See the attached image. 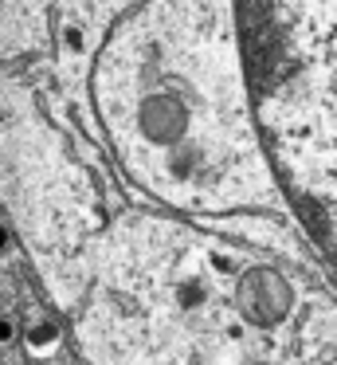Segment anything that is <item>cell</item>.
<instances>
[{
  "label": "cell",
  "mask_w": 337,
  "mask_h": 365,
  "mask_svg": "<svg viewBox=\"0 0 337 365\" xmlns=\"http://www.w3.org/2000/svg\"><path fill=\"white\" fill-rule=\"evenodd\" d=\"M235 20L266 165L337 267V0H235Z\"/></svg>",
  "instance_id": "6da1fadb"
},
{
  "label": "cell",
  "mask_w": 337,
  "mask_h": 365,
  "mask_svg": "<svg viewBox=\"0 0 337 365\" xmlns=\"http://www.w3.org/2000/svg\"><path fill=\"white\" fill-rule=\"evenodd\" d=\"M294 307V291L279 271L266 267H251L239 279V310L251 326H274L290 314Z\"/></svg>",
  "instance_id": "7a4b0ae2"
},
{
  "label": "cell",
  "mask_w": 337,
  "mask_h": 365,
  "mask_svg": "<svg viewBox=\"0 0 337 365\" xmlns=\"http://www.w3.org/2000/svg\"><path fill=\"white\" fill-rule=\"evenodd\" d=\"M59 43H63V51H67V56H83L86 28L78 24V20H63V24H59Z\"/></svg>",
  "instance_id": "3957f363"
},
{
  "label": "cell",
  "mask_w": 337,
  "mask_h": 365,
  "mask_svg": "<svg viewBox=\"0 0 337 365\" xmlns=\"http://www.w3.org/2000/svg\"><path fill=\"white\" fill-rule=\"evenodd\" d=\"M51 346H55V326L51 322H36L28 330V349L31 354H47Z\"/></svg>",
  "instance_id": "277c9868"
}]
</instances>
